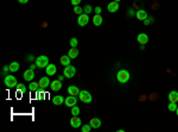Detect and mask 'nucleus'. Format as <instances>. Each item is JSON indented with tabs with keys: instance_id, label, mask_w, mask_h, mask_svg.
Listing matches in <instances>:
<instances>
[{
	"instance_id": "obj_37",
	"label": "nucleus",
	"mask_w": 178,
	"mask_h": 132,
	"mask_svg": "<svg viewBox=\"0 0 178 132\" xmlns=\"http://www.w3.org/2000/svg\"><path fill=\"white\" fill-rule=\"evenodd\" d=\"M20 4H26V3H29V0H18Z\"/></svg>"
},
{
	"instance_id": "obj_12",
	"label": "nucleus",
	"mask_w": 178,
	"mask_h": 132,
	"mask_svg": "<svg viewBox=\"0 0 178 132\" xmlns=\"http://www.w3.org/2000/svg\"><path fill=\"white\" fill-rule=\"evenodd\" d=\"M50 87H51V89L54 90V92H58L59 89L62 88V81H59V80L52 81V82L50 83Z\"/></svg>"
},
{
	"instance_id": "obj_9",
	"label": "nucleus",
	"mask_w": 178,
	"mask_h": 132,
	"mask_svg": "<svg viewBox=\"0 0 178 132\" xmlns=\"http://www.w3.org/2000/svg\"><path fill=\"white\" fill-rule=\"evenodd\" d=\"M65 105H67L68 107H72V106H75L76 105V102H77V99H76V96H74V95H69L68 98H65Z\"/></svg>"
},
{
	"instance_id": "obj_41",
	"label": "nucleus",
	"mask_w": 178,
	"mask_h": 132,
	"mask_svg": "<svg viewBox=\"0 0 178 132\" xmlns=\"http://www.w3.org/2000/svg\"><path fill=\"white\" fill-rule=\"evenodd\" d=\"M114 1H116V3H119V1H121V0H114Z\"/></svg>"
},
{
	"instance_id": "obj_31",
	"label": "nucleus",
	"mask_w": 178,
	"mask_h": 132,
	"mask_svg": "<svg viewBox=\"0 0 178 132\" xmlns=\"http://www.w3.org/2000/svg\"><path fill=\"white\" fill-rule=\"evenodd\" d=\"M152 22H153V18H152V17H150V18H146V19H145V20H144V24H145V25H148V24H151Z\"/></svg>"
},
{
	"instance_id": "obj_14",
	"label": "nucleus",
	"mask_w": 178,
	"mask_h": 132,
	"mask_svg": "<svg viewBox=\"0 0 178 132\" xmlns=\"http://www.w3.org/2000/svg\"><path fill=\"white\" fill-rule=\"evenodd\" d=\"M89 124H90L91 129H99L102 125V121H101V119H99V118H93V119L89 121Z\"/></svg>"
},
{
	"instance_id": "obj_21",
	"label": "nucleus",
	"mask_w": 178,
	"mask_h": 132,
	"mask_svg": "<svg viewBox=\"0 0 178 132\" xmlns=\"http://www.w3.org/2000/svg\"><path fill=\"white\" fill-rule=\"evenodd\" d=\"M70 60H71V58H70L68 55H67V56L64 55V56H62V57H61V60H59V62H61V64H62V65H64V67H67V65H69V64H70Z\"/></svg>"
},
{
	"instance_id": "obj_3",
	"label": "nucleus",
	"mask_w": 178,
	"mask_h": 132,
	"mask_svg": "<svg viewBox=\"0 0 178 132\" xmlns=\"http://www.w3.org/2000/svg\"><path fill=\"white\" fill-rule=\"evenodd\" d=\"M36 64H37L38 68H47L49 65V57L44 56V55L38 56L36 58Z\"/></svg>"
},
{
	"instance_id": "obj_19",
	"label": "nucleus",
	"mask_w": 178,
	"mask_h": 132,
	"mask_svg": "<svg viewBox=\"0 0 178 132\" xmlns=\"http://www.w3.org/2000/svg\"><path fill=\"white\" fill-rule=\"evenodd\" d=\"M64 101L65 100L62 95H55V98L52 99V102H54V105H56V106H61Z\"/></svg>"
},
{
	"instance_id": "obj_16",
	"label": "nucleus",
	"mask_w": 178,
	"mask_h": 132,
	"mask_svg": "<svg viewBox=\"0 0 178 132\" xmlns=\"http://www.w3.org/2000/svg\"><path fill=\"white\" fill-rule=\"evenodd\" d=\"M135 17L139 19V20H145V19L147 18V12L145 11V10H138L137 13H135Z\"/></svg>"
},
{
	"instance_id": "obj_25",
	"label": "nucleus",
	"mask_w": 178,
	"mask_h": 132,
	"mask_svg": "<svg viewBox=\"0 0 178 132\" xmlns=\"http://www.w3.org/2000/svg\"><path fill=\"white\" fill-rule=\"evenodd\" d=\"M80 112H81L80 107L76 106V105L71 107V114H72V116H78V114H80Z\"/></svg>"
},
{
	"instance_id": "obj_13",
	"label": "nucleus",
	"mask_w": 178,
	"mask_h": 132,
	"mask_svg": "<svg viewBox=\"0 0 178 132\" xmlns=\"http://www.w3.org/2000/svg\"><path fill=\"white\" fill-rule=\"evenodd\" d=\"M119 9H120V6H119V3H116V1H112V3H109L108 6H107V10H108L109 12H112V13L116 12Z\"/></svg>"
},
{
	"instance_id": "obj_4",
	"label": "nucleus",
	"mask_w": 178,
	"mask_h": 132,
	"mask_svg": "<svg viewBox=\"0 0 178 132\" xmlns=\"http://www.w3.org/2000/svg\"><path fill=\"white\" fill-rule=\"evenodd\" d=\"M5 84H6V87H9V88H13V87H17V79L14 76H12V75H6L5 76Z\"/></svg>"
},
{
	"instance_id": "obj_39",
	"label": "nucleus",
	"mask_w": 178,
	"mask_h": 132,
	"mask_svg": "<svg viewBox=\"0 0 178 132\" xmlns=\"http://www.w3.org/2000/svg\"><path fill=\"white\" fill-rule=\"evenodd\" d=\"M64 77H65L64 75H61V76H58V80H59V81H63V79H64Z\"/></svg>"
},
{
	"instance_id": "obj_20",
	"label": "nucleus",
	"mask_w": 178,
	"mask_h": 132,
	"mask_svg": "<svg viewBox=\"0 0 178 132\" xmlns=\"http://www.w3.org/2000/svg\"><path fill=\"white\" fill-rule=\"evenodd\" d=\"M68 56L71 58V60H72V58L75 60V58L78 56V50H77V48H70V50L68 51Z\"/></svg>"
},
{
	"instance_id": "obj_5",
	"label": "nucleus",
	"mask_w": 178,
	"mask_h": 132,
	"mask_svg": "<svg viewBox=\"0 0 178 132\" xmlns=\"http://www.w3.org/2000/svg\"><path fill=\"white\" fill-rule=\"evenodd\" d=\"M76 74V68L74 67V65H67V67L64 68V73H63V75L65 77H68V79H71V77H74Z\"/></svg>"
},
{
	"instance_id": "obj_27",
	"label": "nucleus",
	"mask_w": 178,
	"mask_h": 132,
	"mask_svg": "<svg viewBox=\"0 0 178 132\" xmlns=\"http://www.w3.org/2000/svg\"><path fill=\"white\" fill-rule=\"evenodd\" d=\"M77 44H78V41H77V38H71L70 39V47L71 48H76L77 47Z\"/></svg>"
},
{
	"instance_id": "obj_29",
	"label": "nucleus",
	"mask_w": 178,
	"mask_h": 132,
	"mask_svg": "<svg viewBox=\"0 0 178 132\" xmlns=\"http://www.w3.org/2000/svg\"><path fill=\"white\" fill-rule=\"evenodd\" d=\"M176 110H177V105H176L175 102H170V104H169V111L176 112Z\"/></svg>"
},
{
	"instance_id": "obj_17",
	"label": "nucleus",
	"mask_w": 178,
	"mask_h": 132,
	"mask_svg": "<svg viewBox=\"0 0 178 132\" xmlns=\"http://www.w3.org/2000/svg\"><path fill=\"white\" fill-rule=\"evenodd\" d=\"M80 92H81V90L78 89L77 86H69V87H68V93H69V95L76 96V95L80 94Z\"/></svg>"
},
{
	"instance_id": "obj_11",
	"label": "nucleus",
	"mask_w": 178,
	"mask_h": 132,
	"mask_svg": "<svg viewBox=\"0 0 178 132\" xmlns=\"http://www.w3.org/2000/svg\"><path fill=\"white\" fill-rule=\"evenodd\" d=\"M56 71H57V68H56V65H55V64L49 63V65H48L47 68H45V73H47V75H48V76L55 75V74H56Z\"/></svg>"
},
{
	"instance_id": "obj_10",
	"label": "nucleus",
	"mask_w": 178,
	"mask_h": 132,
	"mask_svg": "<svg viewBox=\"0 0 178 132\" xmlns=\"http://www.w3.org/2000/svg\"><path fill=\"white\" fill-rule=\"evenodd\" d=\"M33 77H35V70H32V69H26L24 71V80L26 81H32L33 80Z\"/></svg>"
},
{
	"instance_id": "obj_15",
	"label": "nucleus",
	"mask_w": 178,
	"mask_h": 132,
	"mask_svg": "<svg viewBox=\"0 0 178 132\" xmlns=\"http://www.w3.org/2000/svg\"><path fill=\"white\" fill-rule=\"evenodd\" d=\"M137 39H138V43H139L140 45H144V44H146L148 42V36L146 34H139Z\"/></svg>"
},
{
	"instance_id": "obj_32",
	"label": "nucleus",
	"mask_w": 178,
	"mask_h": 132,
	"mask_svg": "<svg viewBox=\"0 0 178 132\" xmlns=\"http://www.w3.org/2000/svg\"><path fill=\"white\" fill-rule=\"evenodd\" d=\"M17 89L22 90V92H25V87H24V84H23V83H18V84H17Z\"/></svg>"
},
{
	"instance_id": "obj_23",
	"label": "nucleus",
	"mask_w": 178,
	"mask_h": 132,
	"mask_svg": "<svg viewBox=\"0 0 178 132\" xmlns=\"http://www.w3.org/2000/svg\"><path fill=\"white\" fill-rule=\"evenodd\" d=\"M10 71H12V73H14V71H18L19 70V68H20V65H19V63L18 62H12L10 65Z\"/></svg>"
},
{
	"instance_id": "obj_2",
	"label": "nucleus",
	"mask_w": 178,
	"mask_h": 132,
	"mask_svg": "<svg viewBox=\"0 0 178 132\" xmlns=\"http://www.w3.org/2000/svg\"><path fill=\"white\" fill-rule=\"evenodd\" d=\"M78 99H80V101L84 104H90L93 101V96H91V94L88 90H81L80 94H78Z\"/></svg>"
},
{
	"instance_id": "obj_6",
	"label": "nucleus",
	"mask_w": 178,
	"mask_h": 132,
	"mask_svg": "<svg viewBox=\"0 0 178 132\" xmlns=\"http://www.w3.org/2000/svg\"><path fill=\"white\" fill-rule=\"evenodd\" d=\"M89 23V16L87 15V13H82V15L78 16L77 18V24L80 26H85Z\"/></svg>"
},
{
	"instance_id": "obj_30",
	"label": "nucleus",
	"mask_w": 178,
	"mask_h": 132,
	"mask_svg": "<svg viewBox=\"0 0 178 132\" xmlns=\"http://www.w3.org/2000/svg\"><path fill=\"white\" fill-rule=\"evenodd\" d=\"M91 11H93V7H91L90 5H85L84 6V9H83V12L84 13H87V15H88V13H90Z\"/></svg>"
},
{
	"instance_id": "obj_22",
	"label": "nucleus",
	"mask_w": 178,
	"mask_h": 132,
	"mask_svg": "<svg viewBox=\"0 0 178 132\" xmlns=\"http://www.w3.org/2000/svg\"><path fill=\"white\" fill-rule=\"evenodd\" d=\"M93 23L95 26H100L102 24V16L101 15H95L93 18Z\"/></svg>"
},
{
	"instance_id": "obj_28",
	"label": "nucleus",
	"mask_w": 178,
	"mask_h": 132,
	"mask_svg": "<svg viewBox=\"0 0 178 132\" xmlns=\"http://www.w3.org/2000/svg\"><path fill=\"white\" fill-rule=\"evenodd\" d=\"M81 130H82V132H89V131L91 130L90 124H85V125H83V126L81 127Z\"/></svg>"
},
{
	"instance_id": "obj_35",
	"label": "nucleus",
	"mask_w": 178,
	"mask_h": 132,
	"mask_svg": "<svg viewBox=\"0 0 178 132\" xmlns=\"http://www.w3.org/2000/svg\"><path fill=\"white\" fill-rule=\"evenodd\" d=\"M33 58H35V57H33V55H29V56H28V58H26V60H28L29 62H31V61H33Z\"/></svg>"
},
{
	"instance_id": "obj_8",
	"label": "nucleus",
	"mask_w": 178,
	"mask_h": 132,
	"mask_svg": "<svg viewBox=\"0 0 178 132\" xmlns=\"http://www.w3.org/2000/svg\"><path fill=\"white\" fill-rule=\"evenodd\" d=\"M50 83H51V82H50V80H49V77H48V76H43V77H41V80L38 81L39 88H42V89L49 87Z\"/></svg>"
},
{
	"instance_id": "obj_33",
	"label": "nucleus",
	"mask_w": 178,
	"mask_h": 132,
	"mask_svg": "<svg viewBox=\"0 0 178 132\" xmlns=\"http://www.w3.org/2000/svg\"><path fill=\"white\" fill-rule=\"evenodd\" d=\"M94 11H95V15H101V7H100V6H96V7L94 9Z\"/></svg>"
},
{
	"instance_id": "obj_26",
	"label": "nucleus",
	"mask_w": 178,
	"mask_h": 132,
	"mask_svg": "<svg viewBox=\"0 0 178 132\" xmlns=\"http://www.w3.org/2000/svg\"><path fill=\"white\" fill-rule=\"evenodd\" d=\"M74 13H76V15L80 16V15H82V13H84V12H83V9L77 5V6H74Z\"/></svg>"
},
{
	"instance_id": "obj_1",
	"label": "nucleus",
	"mask_w": 178,
	"mask_h": 132,
	"mask_svg": "<svg viewBox=\"0 0 178 132\" xmlns=\"http://www.w3.org/2000/svg\"><path fill=\"white\" fill-rule=\"evenodd\" d=\"M129 73L127 70H125V69H121V70H119L118 71V74H116V79H118V81L120 82V83H126L129 81Z\"/></svg>"
},
{
	"instance_id": "obj_38",
	"label": "nucleus",
	"mask_w": 178,
	"mask_h": 132,
	"mask_svg": "<svg viewBox=\"0 0 178 132\" xmlns=\"http://www.w3.org/2000/svg\"><path fill=\"white\" fill-rule=\"evenodd\" d=\"M133 15H134L133 10H129V11H128V16H133Z\"/></svg>"
},
{
	"instance_id": "obj_18",
	"label": "nucleus",
	"mask_w": 178,
	"mask_h": 132,
	"mask_svg": "<svg viewBox=\"0 0 178 132\" xmlns=\"http://www.w3.org/2000/svg\"><path fill=\"white\" fill-rule=\"evenodd\" d=\"M169 100L170 102H178V92L176 90H172V92H170L169 93Z\"/></svg>"
},
{
	"instance_id": "obj_7",
	"label": "nucleus",
	"mask_w": 178,
	"mask_h": 132,
	"mask_svg": "<svg viewBox=\"0 0 178 132\" xmlns=\"http://www.w3.org/2000/svg\"><path fill=\"white\" fill-rule=\"evenodd\" d=\"M81 124H82L81 118H78V116H72V118L70 119V125L72 127H74V129L81 127Z\"/></svg>"
},
{
	"instance_id": "obj_24",
	"label": "nucleus",
	"mask_w": 178,
	"mask_h": 132,
	"mask_svg": "<svg viewBox=\"0 0 178 132\" xmlns=\"http://www.w3.org/2000/svg\"><path fill=\"white\" fill-rule=\"evenodd\" d=\"M39 88V84H38V82H30V84H29V89L31 90V92H36L37 89Z\"/></svg>"
},
{
	"instance_id": "obj_34",
	"label": "nucleus",
	"mask_w": 178,
	"mask_h": 132,
	"mask_svg": "<svg viewBox=\"0 0 178 132\" xmlns=\"http://www.w3.org/2000/svg\"><path fill=\"white\" fill-rule=\"evenodd\" d=\"M80 3H81V0H71V5L72 6H77Z\"/></svg>"
},
{
	"instance_id": "obj_36",
	"label": "nucleus",
	"mask_w": 178,
	"mask_h": 132,
	"mask_svg": "<svg viewBox=\"0 0 178 132\" xmlns=\"http://www.w3.org/2000/svg\"><path fill=\"white\" fill-rule=\"evenodd\" d=\"M36 67H37V64H31V65H30V69L35 70V69H36Z\"/></svg>"
},
{
	"instance_id": "obj_40",
	"label": "nucleus",
	"mask_w": 178,
	"mask_h": 132,
	"mask_svg": "<svg viewBox=\"0 0 178 132\" xmlns=\"http://www.w3.org/2000/svg\"><path fill=\"white\" fill-rule=\"evenodd\" d=\"M176 113H177V116H178V107H177V110H176Z\"/></svg>"
}]
</instances>
